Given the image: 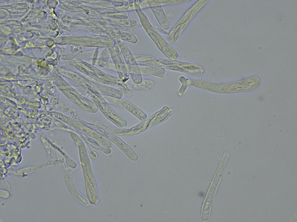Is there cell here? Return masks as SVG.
<instances>
[{"label": "cell", "instance_id": "cell-1", "mask_svg": "<svg viewBox=\"0 0 297 222\" xmlns=\"http://www.w3.org/2000/svg\"><path fill=\"white\" fill-rule=\"evenodd\" d=\"M134 5L142 26L158 49L169 59L175 60L176 59L178 56V52L152 25L136 1H134Z\"/></svg>", "mask_w": 297, "mask_h": 222}, {"label": "cell", "instance_id": "cell-3", "mask_svg": "<svg viewBox=\"0 0 297 222\" xmlns=\"http://www.w3.org/2000/svg\"><path fill=\"white\" fill-rule=\"evenodd\" d=\"M135 58L138 63L180 72H185L186 69L192 70L193 67V64L189 63L148 56H137Z\"/></svg>", "mask_w": 297, "mask_h": 222}, {"label": "cell", "instance_id": "cell-8", "mask_svg": "<svg viewBox=\"0 0 297 222\" xmlns=\"http://www.w3.org/2000/svg\"><path fill=\"white\" fill-rule=\"evenodd\" d=\"M127 85L130 89L136 90H151L154 87L153 82L151 80L144 79L139 84H136L131 80H129Z\"/></svg>", "mask_w": 297, "mask_h": 222}, {"label": "cell", "instance_id": "cell-4", "mask_svg": "<svg viewBox=\"0 0 297 222\" xmlns=\"http://www.w3.org/2000/svg\"><path fill=\"white\" fill-rule=\"evenodd\" d=\"M119 105L133 114L141 121H144L147 117V114L134 103L126 100L118 101Z\"/></svg>", "mask_w": 297, "mask_h": 222}, {"label": "cell", "instance_id": "cell-2", "mask_svg": "<svg viewBox=\"0 0 297 222\" xmlns=\"http://www.w3.org/2000/svg\"><path fill=\"white\" fill-rule=\"evenodd\" d=\"M209 1L198 0L188 9L168 34L167 40L171 43H174L189 23Z\"/></svg>", "mask_w": 297, "mask_h": 222}, {"label": "cell", "instance_id": "cell-5", "mask_svg": "<svg viewBox=\"0 0 297 222\" xmlns=\"http://www.w3.org/2000/svg\"><path fill=\"white\" fill-rule=\"evenodd\" d=\"M190 1L183 0H143L139 4L141 9L162 6L171 5L184 3Z\"/></svg>", "mask_w": 297, "mask_h": 222}, {"label": "cell", "instance_id": "cell-6", "mask_svg": "<svg viewBox=\"0 0 297 222\" xmlns=\"http://www.w3.org/2000/svg\"><path fill=\"white\" fill-rule=\"evenodd\" d=\"M141 75H153L163 77L165 75V70L163 68L147 64H138Z\"/></svg>", "mask_w": 297, "mask_h": 222}, {"label": "cell", "instance_id": "cell-9", "mask_svg": "<svg viewBox=\"0 0 297 222\" xmlns=\"http://www.w3.org/2000/svg\"><path fill=\"white\" fill-rule=\"evenodd\" d=\"M155 28L156 30L160 32L165 34H167V32L164 30L162 28L158 26H155Z\"/></svg>", "mask_w": 297, "mask_h": 222}, {"label": "cell", "instance_id": "cell-7", "mask_svg": "<svg viewBox=\"0 0 297 222\" xmlns=\"http://www.w3.org/2000/svg\"><path fill=\"white\" fill-rule=\"evenodd\" d=\"M151 8L162 28L165 30L168 29L170 26L169 23L162 7H153Z\"/></svg>", "mask_w": 297, "mask_h": 222}]
</instances>
